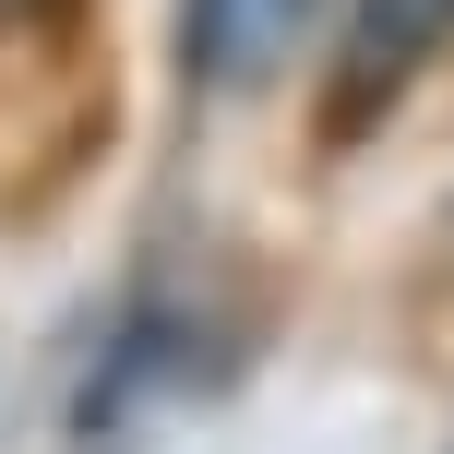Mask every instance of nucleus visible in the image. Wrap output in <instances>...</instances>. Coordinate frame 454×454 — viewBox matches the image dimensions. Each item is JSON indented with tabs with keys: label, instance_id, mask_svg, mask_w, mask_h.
<instances>
[{
	"label": "nucleus",
	"instance_id": "nucleus-1",
	"mask_svg": "<svg viewBox=\"0 0 454 454\" xmlns=\"http://www.w3.org/2000/svg\"><path fill=\"white\" fill-rule=\"evenodd\" d=\"M454 36V0H347L335 24V72H323V132L359 144L395 96L431 72V48Z\"/></svg>",
	"mask_w": 454,
	"mask_h": 454
},
{
	"label": "nucleus",
	"instance_id": "nucleus-2",
	"mask_svg": "<svg viewBox=\"0 0 454 454\" xmlns=\"http://www.w3.org/2000/svg\"><path fill=\"white\" fill-rule=\"evenodd\" d=\"M323 0H192V60L204 84H275V72L311 48Z\"/></svg>",
	"mask_w": 454,
	"mask_h": 454
}]
</instances>
